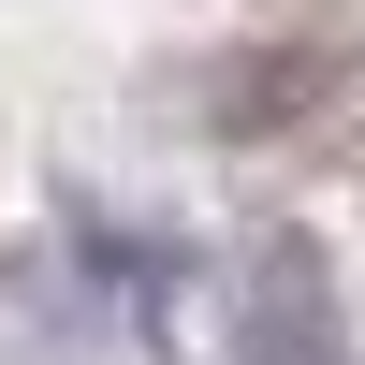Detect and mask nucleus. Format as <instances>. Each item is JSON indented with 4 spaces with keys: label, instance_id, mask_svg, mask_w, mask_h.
<instances>
[{
    "label": "nucleus",
    "instance_id": "obj_1",
    "mask_svg": "<svg viewBox=\"0 0 365 365\" xmlns=\"http://www.w3.org/2000/svg\"><path fill=\"white\" fill-rule=\"evenodd\" d=\"M249 307H263V336H249V365H336V336H322V278H307V249H263Z\"/></svg>",
    "mask_w": 365,
    "mask_h": 365
}]
</instances>
